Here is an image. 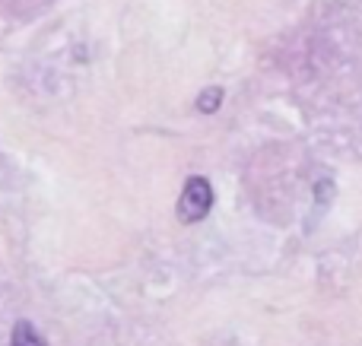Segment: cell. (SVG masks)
<instances>
[{
	"label": "cell",
	"mask_w": 362,
	"mask_h": 346,
	"mask_svg": "<svg viewBox=\"0 0 362 346\" xmlns=\"http://www.w3.org/2000/svg\"><path fill=\"white\" fill-rule=\"evenodd\" d=\"M210 207H213V188H210V181H206V178H200V175L187 178L185 191H181V201H178L181 222L204 220V216L210 213Z\"/></svg>",
	"instance_id": "6da1fadb"
},
{
	"label": "cell",
	"mask_w": 362,
	"mask_h": 346,
	"mask_svg": "<svg viewBox=\"0 0 362 346\" xmlns=\"http://www.w3.org/2000/svg\"><path fill=\"white\" fill-rule=\"evenodd\" d=\"M13 346H45V343L29 321H19L16 328H13Z\"/></svg>",
	"instance_id": "7a4b0ae2"
},
{
	"label": "cell",
	"mask_w": 362,
	"mask_h": 346,
	"mask_svg": "<svg viewBox=\"0 0 362 346\" xmlns=\"http://www.w3.org/2000/svg\"><path fill=\"white\" fill-rule=\"evenodd\" d=\"M219 105H223V89L210 86V89H204V93L197 95V108H200V114H213Z\"/></svg>",
	"instance_id": "3957f363"
}]
</instances>
